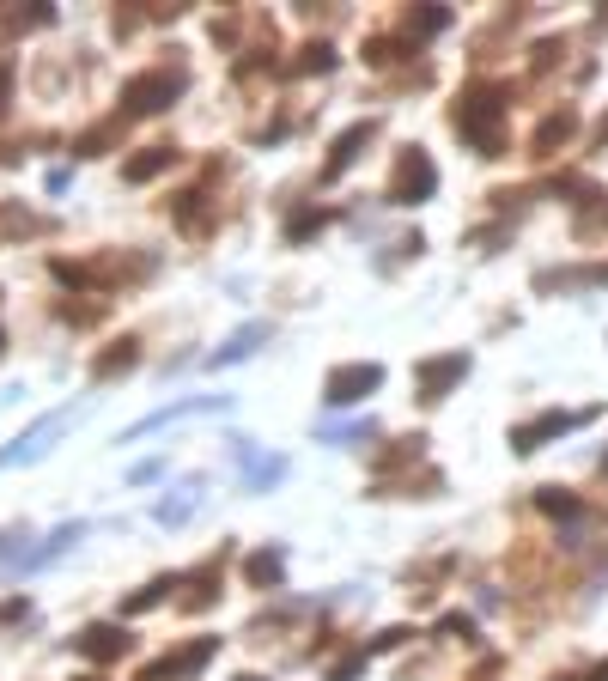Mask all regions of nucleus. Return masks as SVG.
I'll use <instances>...</instances> for the list:
<instances>
[{
  "mask_svg": "<svg viewBox=\"0 0 608 681\" xmlns=\"http://www.w3.org/2000/svg\"><path fill=\"white\" fill-rule=\"evenodd\" d=\"M183 92V73H171V67H159V73H140V80H128V92H122V104L134 110V116H152V110H165L171 98Z\"/></svg>",
  "mask_w": 608,
  "mask_h": 681,
  "instance_id": "1",
  "label": "nucleus"
},
{
  "mask_svg": "<svg viewBox=\"0 0 608 681\" xmlns=\"http://www.w3.org/2000/svg\"><path fill=\"white\" fill-rule=\"evenodd\" d=\"M377 384H384V371H377V365H341L335 377H329V402L341 408V402H359L365 390H377Z\"/></svg>",
  "mask_w": 608,
  "mask_h": 681,
  "instance_id": "2",
  "label": "nucleus"
},
{
  "mask_svg": "<svg viewBox=\"0 0 608 681\" xmlns=\"http://www.w3.org/2000/svg\"><path fill=\"white\" fill-rule=\"evenodd\" d=\"M207 657H213V639H195L189 651H177V657H159V663L146 669V681H177V675H195Z\"/></svg>",
  "mask_w": 608,
  "mask_h": 681,
  "instance_id": "3",
  "label": "nucleus"
},
{
  "mask_svg": "<svg viewBox=\"0 0 608 681\" xmlns=\"http://www.w3.org/2000/svg\"><path fill=\"white\" fill-rule=\"evenodd\" d=\"M80 651L98 657V663H110V657L128 651V633H122V627H86V633H80Z\"/></svg>",
  "mask_w": 608,
  "mask_h": 681,
  "instance_id": "4",
  "label": "nucleus"
},
{
  "mask_svg": "<svg viewBox=\"0 0 608 681\" xmlns=\"http://www.w3.org/2000/svg\"><path fill=\"white\" fill-rule=\"evenodd\" d=\"M426 189H432V165H426L420 153H408L402 171H396V201H414V195H426Z\"/></svg>",
  "mask_w": 608,
  "mask_h": 681,
  "instance_id": "5",
  "label": "nucleus"
},
{
  "mask_svg": "<svg viewBox=\"0 0 608 681\" xmlns=\"http://www.w3.org/2000/svg\"><path fill=\"white\" fill-rule=\"evenodd\" d=\"M61 420H67V414H49V420H37L25 438H13V450H0V469H7V463H19V457H31V450H43V438H49Z\"/></svg>",
  "mask_w": 608,
  "mask_h": 681,
  "instance_id": "6",
  "label": "nucleus"
},
{
  "mask_svg": "<svg viewBox=\"0 0 608 681\" xmlns=\"http://www.w3.org/2000/svg\"><path fill=\"white\" fill-rule=\"evenodd\" d=\"M165 165H171V146H146L140 159H128V165H122V177H128V183H146V177H159Z\"/></svg>",
  "mask_w": 608,
  "mask_h": 681,
  "instance_id": "7",
  "label": "nucleus"
},
{
  "mask_svg": "<svg viewBox=\"0 0 608 681\" xmlns=\"http://www.w3.org/2000/svg\"><path fill=\"white\" fill-rule=\"evenodd\" d=\"M365 140H371V122H359V128H347V134L335 140V159H329V177L353 165V153H359V146H365Z\"/></svg>",
  "mask_w": 608,
  "mask_h": 681,
  "instance_id": "8",
  "label": "nucleus"
},
{
  "mask_svg": "<svg viewBox=\"0 0 608 681\" xmlns=\"http://www.w3.org/2000/svg\"><path fill=\"white\" fill-rule=\"evenodd\" d=\"M566 426H572V420H566V414H542V420H536V426H523V432H517V438H511V444H517V450H536V444H542V438H554V432H566Z\"/></svg>",
  "mask_w": 608,
  "mask_h": 681,
  "instance_id": "9",
  "label": "nucleus"
},
{
  "mask_svg": "<svg viewBox=\"0 0 608 681\" xmlns=\"http://www.w3.org/2000/svg\"><path fill=\"white\" fill-rule=\"evenodd\" d=\"M262 335H268V329H262V323H256V329H244V335H232V341H225V347H219V353H213V365H232V359H244V353H250V347H256V341H262Z\"/></svg>",
  "mask_w": 608,
  "mask_h": 681,
  "instance_id": "10",
  "label": "nucleus"
},
{
  "mask_svg": "<svg viewBox=\"0 0 608 681\" xmlns=\"http://www.w3.org/2000/svg\"><path fill=\"white\" fill-rule=\"evenodd\" d=\"M450 377H463V359H444V365H432V371H426V390L438 396V390L450 384Z\"/></svg>",
  "mask_w": 608,
  "mask_h": 681,
  "instance_id": "11",
  "label": "nucleus"
},
{
  "mask_svg": "<svg viewBox=\"0 0 608 681\" xmlns=\"http://www.w3.org/2000/svg\"><path fill=\"white\" fill-rule=\"evenodd\" d=\"M165 590H171L165 578H159V584H146V590H134V596H128V615H140V609H152V602H159Z\"/></svg>",
  "mask_w": 608,
  "mask_h": 681,
  "instance_id": "12",
  "label": "nucleus"
},
{
  "mask_svg": "<svg viewBox=\"0 0 608 681\" xmlns=\"http://www.w3.org/2000/svg\"><path fill=\"white\" fill-rule=\"evenodd\" d=\"M274 572H280V560H274V554H256V560H250V578H256V584H268Z\"/></svg>",
  "mask_w": 608,
  "mask_h": 681,
  "instance_id": "13",
  "label": "nucleus"
},
{
  "mask_svg": "<svg viewBox=\"0 0 608 681\" xmlns=\"http://www.w3.org/2000/svg\"><path fill=\"white\" fill-rule=\"evenodd\" d=\"M19 542H25V529H0V566L19 554Z\"/></svg>",
  "mask_w": 608,
  "mask_h": 681,
  "instance_id": "14",
  "label": "nucleus"
},
{
  "mask_svg": "<svg viewBox=\"0 0 608 681\" xmlns=\"http://www.w3.org/2000/svg\"><path fill=\"white\" fill-rule=\"evenodd\" d=\"M7 80H13V73H7V67H0V98H7Z\"/></svg>",
  "mask_w": 608,
  "mask_h": 681,
  "instance_id": "15",
  "label": "nucleus"
},
{
  "mask_svg": "<svg viewBox=\"0 0 608 681\" xmlns=\"http://www.w3.org/2000/svg\"><path fill=\"white\" fill-rule=\"evenodd\" d=\"M596 681H608V663H602V669H596Z\"/></svg>",
  "mask_w": 608,
  "mask_h": 681,
  "instance_id": "16",
  "label": "nucleus"
},
{
  "mask_svg": "<svg viewBox=\"0 0 608 681\" xmlns=\"http://www.w3.org/2000/svg\"><path fill=\"white\" fill-rule=\"evenodd\" d=\"M238 681H262V675H238Z\"/></svg>",
  "mask_w": 608,
  "mask_h": 681,
  "instance_id": "17",
  "label": "nucleus"
},
{
  "mask_svg": "<svg viewBox=\"0 0 608 681\" xmlns=\"http://www.w3.org/2000/svg\"><path fill=\"white\" fill-rule=\"evenodd\" d=\"M0 353H7V335H0Z\"/></svg>",
  "mask_w": 608,
  "mask_h": 681,
  "instance_id": "18",
  "label": "nucleus"
}]
</instances>
